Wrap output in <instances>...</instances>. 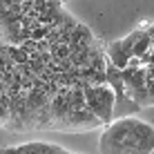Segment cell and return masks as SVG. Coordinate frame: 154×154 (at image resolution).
I'll return each mask as SVG.
<instances>
[{"label": "cell", "mask_w": 154, "mask_h": 154, "mask_svg": "<svg viewBox=\"0 0 154 154\" xmlns=\"http://www.w3.org/2000/svg\"><path fill=\"white\" fill-rule=\"evenodd\" d=\"M60 2H63V5H65V2H67V0H60Z\"/></svg>", "instance_id": "8992f818"}, {"label": "cell", "mask_w": 154, "mask_h": 154, "mask_svg": "<svg viewBox=\"0 0 154 154\" xmlns=\"http://www.w3.org/2000/svg\"><path fill=\"white\" fill-rule=\"evenodd\" d=\"M100 154H152L154 127L136 116L114 119L105 125L98 141Z\"/></svg>", "instance_id": "6da1fadb"}, {"label": "cell", "mask_w": 154, "mask_h": 154, "mask_svg": "<svg viewBox=\"0 0 154 154\" xmlns=\"http://www.w3.org/2000/svg\"><path fill=\"white\" fill-rule=\"evenodd\" d=\"M139 36H141V29H134L132 34H127L125 38L112 40L105 47V58H107V63H112L116 69H125L127 60L132 58V45H134V40L139 38Z\"/></svg>", "instance_id": "3957f363"}, {"label": "cell", "mask_w": 154, "mask_h": 154, "mask_svg": "<svg viewBox=\"0 0 154 154\" xmlns=\"http://www.w3.org/2000/svg\"><path fill=\"white\" fill-rule=\"evenodd\" d=\"M9 116H11V109H9V98L5 96L2 92H0V127L7 125Z\"/></svg>", "instance_id": "277c9868"}, {"label": "cell", "mask_w": 154, "mask_h": 154, "mask_svg": "<svg viewBox=\"0 0 154 154\" xmlns=\"http://www.w3.org/2000/svg\"><path fill=\"white\" fill-rule=\"evenodd\" d=\"M83 98L87 109L100 121L103 127L114 121V89L107 83L83 87Z\"/></svg>", "instance_id": "7a4b0ae2"}, {"label": "cell", "mask_w": 154, "mask_h": 154, "mask_svg": "<svg viewBox=\"0 0 154 154\" xmlns=\"http://www.w3.org/2000/svg\"><path fill=\"white\" fill-rule=\"evenodd\" d=\"M145 87H147V107H150V105H154V83L145 85Z\"/></svg>", "instance_id": "5b68a950"}]
</instances>
